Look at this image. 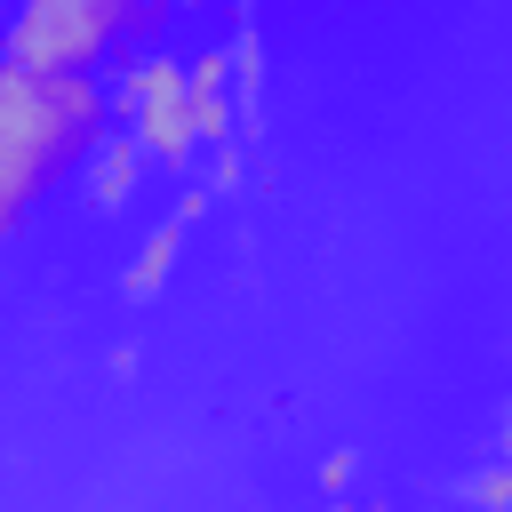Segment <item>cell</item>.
<instances>
[{
  "mask_svg": "<svg viewBox=\"0 0 512 512\" xmlns=\"http://www.w3.org/2000/svg\"><path fill=\"white\" fill-rule=\"evenodd\" d=\"M120 32V8H80V0H40L24 16L0 24V56L8 72H32V80H56V72H80L96 64V48Z\"/></svg>",
  "mask_w": 512,
  "mask_h": 512,
  "instance_id": "cell-1",
  "label": "cell"
},
{
  "mask_svg": "<svg viewBox=\"0 0 512 512\" xmlns=\"http://www.w3.org/2000/svg\"><path fill=\"white\" fill-rule=\"evenodd\" d=\"M136 176H144V152H136V144H128L120 128H112V136L96 144V176H88V192H96L104 208H120V200L136 192Z\"/></svg>",
  "mask_w": 512,
  "mask_h": 512,
  "instance_id": "cell-2",
  "label": "cell"
}]
</instances>
